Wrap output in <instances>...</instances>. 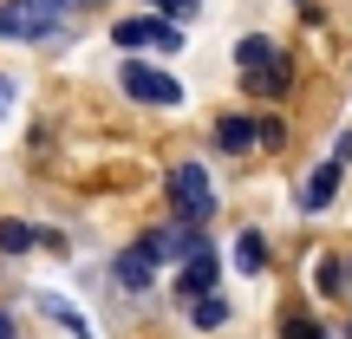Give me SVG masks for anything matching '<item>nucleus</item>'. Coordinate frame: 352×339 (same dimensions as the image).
<instances>
[{
  "label": "nucleus",
  "mask_w": 352,
  "mask_h": 339,
  "mask_svg": "<svg viewBox=\"0 0 352 339\" xmlns=\"http://www.w3.org/2000/svg\"><path fill=\"white\" fill-rule=\"evenodd\" d=\"M72 0H7L0 7V39H59L72 33Z\"/></svg>",
  "instance_id": "nucleus-1"
},
{
  "label": "nucleus",
  "mask_w": 352,
  "mask_h": 339,
  "mask_svg": "<svg viewBox=\"0 0 352 339\" xmlns=\"http://www.w3.org/2000/svg\"><path fill=\"white\" fill-rule=\"evenodd\" d=\"M235 59H241V85H248V98H274V91H287V78H294L287 52H280L274 39H261V33L241 39Z\"/></svg>",
  "instance_id": "nucleus-2"
},
{
  "label": "nucleus",
  "mask_w": 352,
  "mask_h": 339,
  "mask_svg": "<svg viewBox=\"0 0 352 339\" xmlns=\"http://www.w3.org/2000/svg\"><path fill=\"white\" fill-rule=\"evenodd\" d=\"M170 202H176V222H183V228L209 222V209H215L209 170H202V164H176V170H170Z\"/></svg>",
  "instance_id": "nucleus-3"
},
{
  "label": "nucleus",
  "mask_w": 352,
  "mask_h": 339,
  "mask_svg": "<svg viewBox=\"0 0 352 339\" xmlns=\"http://www.w3.org/2000/svg\"><path fill=\"white\" fill-rule=\"evenodd\" d=\"M118 46H144V52H176L183 46V26L176 20H157V13H144V20H118Z\"/></svg>",
  "instance_id": "nucleus-4"
},
{
  "label": "nucleus",
  "mask_w": 352,
  "mask_h": 339,
  "mask_svg": "<svg viewBox=\"0 0 352 339\" xmlns=\"http://www.w3.org/2000/svg\"><path fill=\"white\" fill-rule=\"evenodd\" d=\"M124 91H131L138 105H170V111L183 105V85H176L170 72H157V65H138V59L124 65Z\"/></svg>",
  "instance_id": "nucleus-5"
},
{
  "label": "nucleus",
  "mask_w": 352,
  "mask_h": 339,
  "mask_svg": "<svg viewBox=\"0 0 352 339\" xmlns=\"http://www.w3.org/2000/svg\"><path fill=\"white\" fill-rule=\"evenodd\" d=\"M157 261H164V241H157V235H144L138 248H124V254H118V267H111V274H118V287L144 294V287H151V274H157Z\"/></svg>",
  "instance_id": "nucleus-6"
},
{
  "label": "nucleus",
  "mask_w": 352,
  "mask_h": 339,
  "mask_svg": "<svg viewBox=\"0 0 352 339\" xmlns=\"http://www.w3.org/2000/svg\"><path fill=\"white\" fill-rule=\"evenodd\" d=\"M314 287L327 300H352V248H327L314 261Z\"/></svg>",
  "instance_id": "nucleus-7"
},
{
  "label": "nucleus",
  "mask_w": 352,
  "mask_h": 339,
  "mask_svg": "<svg viewBox=\"0 0 352 339\" xmlns=\"http://www.w3.org/2000/svg\"><path fill=\"white\" fill-rule=\"evenodd\" d=\"M215 274H222V254H189V267H183V281H176V287L189 294V300H202V294H215Z\"/></svg>",
  "instance_id": "nucleus-8"
},
{
  "label": "nucleus",
  "mask_w": 352,
  "mask_h": 339,
  "mask_svg": "<svg viewBox=\"0 0 352 339\" xmlns=\"http://www.w3.org/2000/svg\"><path fill=\"white\" fill-rule=\"evenodd\" d=\"M333 196H340V164H320V170L300 183V209H327Z\"/></svg>",
  "instance_id": "nucleus-9"
},
{
  "label": "nucleus",
  "mask_w": 352,
  "mask_h": 339,
  "mask_svg": "<svg viewBox=\"0 0 352 339\" xmlns=\"http://www.w3.org/2000/svg\"><path fill=\"white\" fill-rule=\"evenodd\" d=\"M235 267H241V274H261V267H267V241H261V228H241V235H235Z\"/></svg>",
  "instance_id": "nucleus-10"
},
{
  "label": "nucleus",
  "mask_w": 352,
  "mask_h": 339,
  "mask_svg": "<svg viewBox=\"0 0 352 339\" xmlns=\"http://www.w3.org/2000/svg\"><path fill=\"white\" fill-rule=\"evenodd\" d=\"M215 144H222V151H248L254 144V118H215Z\"/></svg>",
  "instance_id": "nucleus-11"
},
{
  "label": "nucleus",
  "mask_w": 352,
  "mask_h": 339,
  "mask_svg": "<svg viewBox=\"0 0 352 339\" xmlns=\"http://www.w3.org/2000/svg\"><path fill=\"white\" fill-rule=\"evenodd\" d=\"M39 307H46V314H52V320H59V327H72L78 339H91V327H85V320H78V314H72V300H59V294H39Z\"/></svg>",
  "instance_id": "nucleus-12"
},
{
  "label": "nucleus",
  "mask_w": 352,
  "mask_h": 339,
  "mask_svg": "<svg viewBox=\"0 0 352 339\" xmlns=\"http://www.w3.org/2000/svg\"><path fill=\"white\" fill-rule=\"evenodd\" d=\"M189 307H196V327H222V320H228V300H222V294H202V300H189Z\"/></svg>",
  "instance_id": "nucleus-13"
},
{
  "label": "nucleus",
  "mask_w": 352,
  "mask_h": 339,
  "mask_svg": "<svg viewBox=\"0 0 352 339\" xmlns=\"http://www.w3.org/2000/svg\"><path fill=\"white\" fill-rule=\"evenodd\" d=\"M33 228H26V222H0V248H7V254H20V248H33Z\"/></svg>",
  "instance_id": "nucleus-14"
},
{
  "label": "nucleus",
  "mask_w": 352,
  "mask_h": 339,
  "mask_svg": "<svg viewBox=\"0 0 352 339\" xmlns=\"http://www.w3.org/2000/svg\"><path fill=\"white\" fill-rule=\"evenodd\" d=\"M280 339H327V327H320V320H300V314H294L287 327H280Z\"/></svg>",
  "instance_id": "nucleus-15"
},
{
  "label": "nucleus",
  "mask_w": 352,
  "mask_h": 339,
  "mask_svg": "<svg viewBox=\"0 0 352 339\" xmlns=\"http://www.w3.org/2000/svg\"><path fill=\"white\" fill-rule=\"evenodd\" d=\"M151 7H164V13H176V20H189V13H196L202 0H151Z\"/></svg>",
  "instance_id": "nucleus-16"
},
{
  "label": "nucleus",
  "mask_w": 352,
  "mask_h": 339,
  "mask_svg": "<svg viewBox=\"0 0 352 339\" xmlns=\"http://www.w3.org/2000/svg\"><path fill=\"white\" fill-rule=\"evenodd\" d=\"M7 105H13V78L0 72V118H7Z\"/></svg>",
  "instance_id": "nucleus-17"
},
{
  "label": "nucleus",
  "mask_w": 352,
  "mask_h": 339,
  "mask_svg": "<svg viewBox=\"0 0 352 339\" xmlns=\"http://www.w3.org/2000/svg\"><path fill=\"white\" fill-rule=\"evenodd\" d=\"M0 339H13V320H7V314H0Z\"/></svg>",
  "instance_id": "nucleus-18"
},
{
  "label": "nucleus",
  "mask_w": 352,
  "mask_h": 339,
  "mask_svg": "<svg viewBox=\"0 0 352 339\" xmlns=\"http://www.w3.org/2000/svg\"><path fill=\"white\" fill-rule=\"evenodd\" d=\"M72 7H91V0H72Z\"/></svg>",
  "instance_id": "nucleus-19"
}]
</instances>
